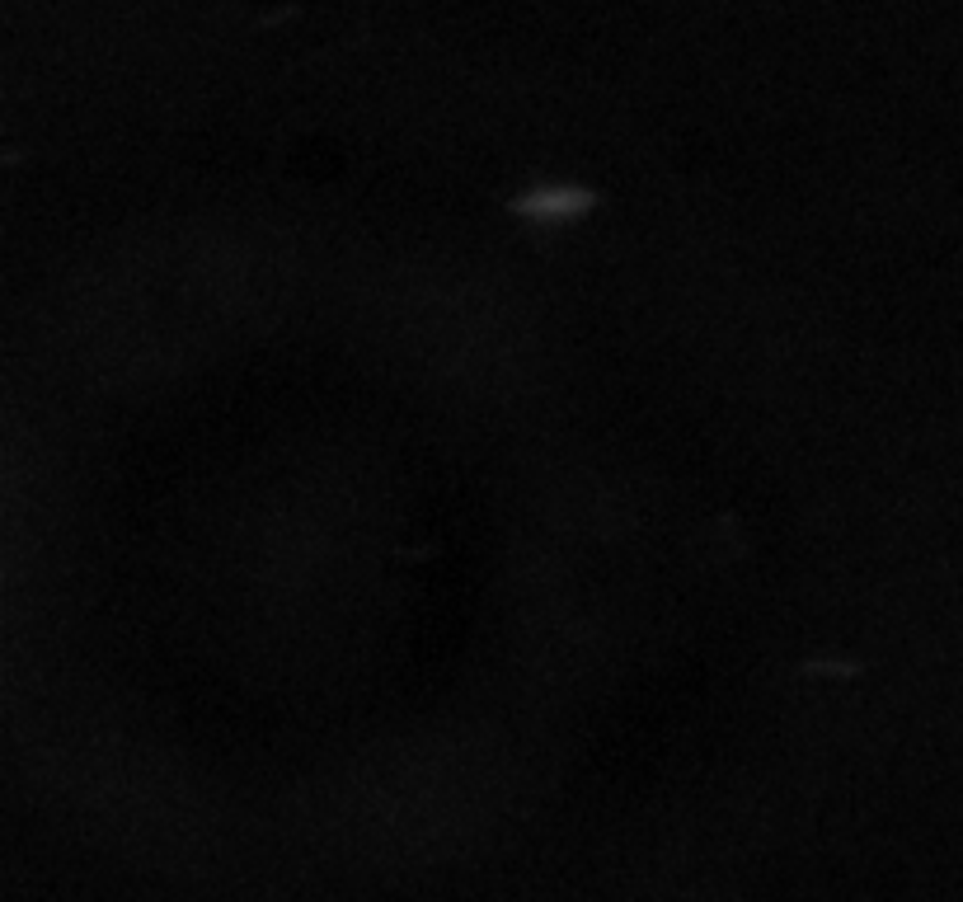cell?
<instances>
[{"label":"cell","mask_w":963,"mask_h":902,"mask_svg":"<svg viewBox=\"0 0 963 902\" xmlns=\"http://www.w3.org/2000/svg\"><path fill=\"white\" fill-rule=\"evenodd\" d=\"M592 207H597V198L583 188H536L527 198H517L513 212L527 221H541V226H569V221L588 217Z\"/></svg>","instance_id":"cell-1"}]
</instances>
